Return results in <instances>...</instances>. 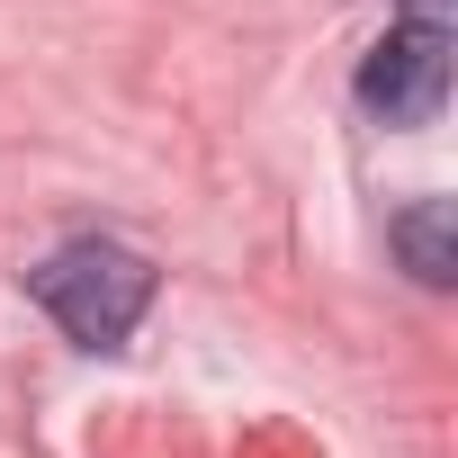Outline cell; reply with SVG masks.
<instances>
[{
	"instance_id": "cell-2",
	"label": "cell",
	"mask_w": 458,
	"mask_h": 458,
	"mask_svg": "<svg viewBox=\"0 0 458 458\" xmlns=\"http://www.w3.org/2000/svg\"><path fill=\"white\" fill-rule=\"evenodd\" d=\"M449 99V28L440 19H404L369 46L360 64V108L386 126H431Z\"/></svg>"
},
{
	"instance_id": "cell-3",
	"label": "cell",
	"mask_w": 458,
	"mask_h": 458,
	"mask_svg": "<svg viewBox=\"0 0 458 458\" xmlns=\"http://www.w3.org/2000/svg\"><path fill=\"white\" fill-rule=\"evenodd\" d=\"M386 243H395V261H404L422 288H449V279H458V207H449V198H413V207L386 225Z\"/></svg>"
},
{
	"instance_id": "cell-1",
	"label": "cell",
	"mask_w": 458,
	"mask_h": 458,
	"mask_svg": "<svg viewBox=\"0 0 458 458\" xmlns=\"http://www.w3.org/2000/svg\"><path fill=\"white\" fill-rule=\"evenodd\" d=\"M28 288H37V306H46L81 351H117V342L144 324V306H153V261L126 252V243H108V234H81V243L46 252V261L28 270Z\"/></svg>"
}]
</instances>
